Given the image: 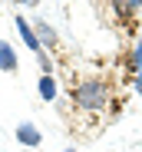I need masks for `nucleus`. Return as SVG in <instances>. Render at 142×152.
Masks as SVG:
<instances>
[{
  "instance_id": "f257e3e1",
  "label": "nucleus",
  "mask_w": 142,
  "mask_h": 152,
  "mask_svg": "<svg viewBox=\"0 0 142 152\" xmlns=\"http://www.w3.org/2000/svg\"><path fill=\"white\" fill-rule=\"evenodd\" d=\"M73 106H79L83 113H99L109 106V83L99 76H89V80L73 86Z\"/></svg>"
},
{
  "instance_id": "f03ea898",
  "label": "nucleus",
  "mask_w": 142,
  "mask_h": 152,
  "mask_svg": "<svg viewBox=\"0 0 142 152\" xmlns=\"http://www.w3.org/2000/svg\"><path fill=\"white\" fill-rule=\"evenodd\" d=\"M17 139L27 145V149H36V145L43 142V136H40V129H36L33 122H20V126H17Z\"/></svg>"
},
{
  "instance_id": "7ed1b4c3",
  "label": "nucleus",
  "mask_w": 142,
  "mask_h": 152,
  "mask_svg": "<svg viewBox=\"0 0 142 152\" xmlns=\"http://www.w3.org/2000/svg\"><path fill=\"white\" fill-rule=\"evenodd\" d=\"M13 23H17V30H20V37H23V43H27V46L33 50V53H40L43 46H40V40H36V30L30 27V20H27V17H17Z\"/></svg>"
},
{
  "instance_id": "20e7f679",
  "label": "nucleus",
  "mask_w": 142,
  "mask_h": 152,
  "mask_svg": "<svg viewBox=\"0 0 142 152\" xmlns=\"http://www.w3.org/2000/svg\"><path fill=\"white\" fill-rule=\"evenodd\" d=\"M0 69L4 73H17V50L7 40H0Z\"/></svg>"
},
{
  "instance_id": "39448f33",
  "label": "nucleus",
  "mask_w": 142,
  "mask_h": 152,
  "mask_svg": "<svg viewBox=\"0 0 142 152\" xmlns=\"http://www.w3.org/2000/svg\"><path fill=\"white\" fill-rule=\"evenodd\" d=\"M36 89H40V96L46 99V103H53V99H56V80H53V76H40V83H36Z\"/></svg>"
},
{
  "instance_id": "423d86ee",
  "label": "nucleus",
  "mask_w": 142,
  "mask_h": 152,
  "mask_svg": "<svg viewBox=\"0 0 142 152\" xmlns=\"http://www.w3.org/2000/svg\"><path fill=\"white\" fill-rule=\"evenodd\" d=\"M33 30H36V40H40V46H53V43H56V33H53L50 27H46V23H43V20L36 23V27H33Z\"/></svg>"
},
{
  "instance_id": "0eeeda50",
  "label": "nucleus",
  "mask_w": 142,
  "mask_h": 152,
  "mask_svg": "<svg viewBox=\"0 0 142 152\" xmlns=\"http://www.w3.org/2000/svg\"><path fill=\"white\" fill-rule=\"evenodd\" d=\"M132 69L135 73L142 69V43H135V50H132Z\"/></svg>"
},
{
  "instance_id": "6e6552de",
  "label": "nucleus",
  "mask_w": 142,
  "mask_h": 152,
  "mask_svg": "<svg viewBox=\"0 0 142 152\" xmlns=\"http://www.w3.org/2000/svg\"><path fill=\"white\" fill-rule=\"evenodd\" d=\"M36 60H40V66H43V76H50V69H53V63H50V56H46L43 50H40V53H36Z\"/></svg>"
},
{
  "instance_id": "1a4fd4ad",
  "label": "nucleus",
  "mask_w": 142,
  "mask_h": 152,
  "mask_svg": "<svg viewBox=\"0 0 142 152\" xmlns=\"http://www.w3.org/2000/svg\"><path fill=\"white\" fill-rule=\"evenodd\" d=\"M17 4H23V7H33V4H40V0H17Z\"/></svg>"
},
{
  "instance_id": "9d476101",
  "label": "nucleus",
  "mask_w": 142,
  "mask_h": 152,
  "mask_svg": "<svg viewBox=\"0 0 142 152\" xmlns=\"http://www.w3.org/2000/svg\"><path fill=\"white\" fill-rule=\"evenodd\" d=\"M135 83H139V89H142V69H139V73H135Z\"/></svg>"
},
{
  "instance_id": "9b49d317",
  "label": "nucleus",
  "mask_w": 142,
  "mask_h": 152,
  "mask_svg": "<svg viewBox=\"0 0 142 152\" xmlns=\"http://www.w3.org/2000/svg\"><path fill=\"white\" fill-rule=\"evenodd\" d=\"M129 4H132V10H135V7H142V0H129Z\"/></svg>"
},
{
  "instance_id": "f8f14e48",
  "label": "nucleus",
  "mask_w": 142,
  "mask_h": 152,
  "mask_svg": "<svg viewBox=\"0 0 142 152\" xmlns=\"http://www.w3.org/2000/svg\"><path fill=\"white\" fill-rule=\"evenodd\" d=\"M63 152H79V149H63Z\"/></svg>"
}]
</instances>
